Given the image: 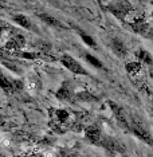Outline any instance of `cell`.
Here are the masks:
<instances>
[{"label": "cell", "instance_id": "obj_13", "mask_svg": "<svg viewBox=\"0 0 153 157\" xmlns=\"http://www.w3.org/2000/svg\"><path fill=\"white\" fill-rule=\"evenodd\" d=\"M0 87L4 90L7 94H11L13 93V89H12V81L10 78H7L4 74L0 71Z\"/></svg>", "mask_w": 153, "mask_h": 157}, {"label": "cell", "instance_id": "obj_22", "mask_svg": "<svg viewBox=\"0 0 153 157\" xmlns=\"http://www.w3.org/2000/svg\"><path fill=\"white\" fill-rule=\"evenodd\" d=\"M12 89H13V93L15 91H22L23 90V82L20 79H13L12 81Z\"/></svg>", "mask_w": 153, "mask_h": 157}, {"label": "cell", "instance_id": "obj_15", "mask_svg": "<svg viewBox=\"0 0 153 157\" xmlns=\"http://www.w3.org/2000/svg\"><path fill=\"white\" fill-rule=\"evenodd\" d=\"M75 98L78 101H83V102H93V101H97V97H94L91 93H89L87 90H83L81 93H78L75 95Z\"/></svg>", "mask_w": 153, "mask_h": 157}, {"label": "cell", "instance_id": "obj_25", "mask_svg": "<svg viewBox=\"0 0 153 157\" xmlns=\"http://www.w3.org/2000/svg\"><path fill=\"white\" fill-rule=\"evenodd\" d=\"M0 125H2V121H0Z\"/></svg>", "mask_w": 153, "mask_h": 157}, {"label": "cell", "instance_id": "obj_9", "mask_svg": "<svg viewBox=\"0 0 153 157\" xmlns=\"http://www.w3.org/2000/svg\"><path fill=\"white\" fill-rule=\"evenodd\" d=\"M99 144H102L106 149H109V151H112V152H122L124 151V148L121 146L120 142L112 137L101 138V142H99Z\"/></svg>", "mask_w": 153, "mask_h": 157}, {"label": "cell", "instance_id": "obj_2", "mask_svg": "<svg viewBox=\"0 0 153 157\" xmlns=\"http://www.w3.org/2000/svg\"><path fill=\"white\" fill-rule=\"evenodd\" d=\"M60 62H62V65L66 67V69H69L71 73H74V74H82V75H87V73H86V70L83 69L82 66L79 65V62H77L74 58H71L70 55H63L62 56V59H60Z\"/></svg>", "mask_w": 153, "mask_h": 157}, {"label": "cell", "instance_id": "obj_8", "mask_svg": "<svg viewBox=\"0 0 153 157\" xmlns=\"http://www.w3.org/2000/svg\"><path fill=\"white\" fill-rule=\"evenodd\" d=\"M130 27H132V30H133L134 33L141 34V35H147L148 31H149V24L145 22V19L142 16L137 17V19L130 24Z\"/></svg>", "mask_w": 153, "mask_h": 157}, {"label": "cell", "instance_id": "obj_14", "mask_svg": "<svg viewBox=\"0 0 153 157\" xmlns=\"http://www.w3.org/2000/svg\"><path fill=\"white\" fill-rule=\"evenodd\" d=\"M137 58L140 62L142 63H147V65H152L153 63V58H152V55H151V52H148L147 50H144V48H140L137 51Z\"/></svg>", "mask_w": 153, "mask_h": 157}, {"label": "cell", "instance_id": "obj_24", "mask_svg": "<svg viewBox=\"0 0 153 157\" xmlns=\"http://www.w3.org/2000/svg\"><path fill=\"white\" fill-rule=\"evenodd\" d=\"M97 2H99V3H101V0H97Z\"/></svg>", "mask_w": 153, "mask_h": 157}, {"label": "cell", "instance_id": "obj_10", "mask_svg": "<svg viewBox=\"0 0 153 157\" xmlns=\"http://www.w3.org/2000/svg\"><path fill=\"white\" fill-rule=\"evenodd\" d=\"M39 17H40L42 22H44L46 24H48V26L51 27H55V28H65V24H63L60 20H58L56 17L48 15V13H39L38 15Z\"/></svg>", "mask_w": 153, "mask_h": 157}, {"label": "cell", "instance_id": "obj_11", "mask_svg": "<svg viewBox=\"0 0 153 157\" xmlns=\"http://www.w3.org/2000/svg\"><path fill=\"white\" fill-rule=\"evenodd\" d=\"M13 22H15L17 26L26 28V30H34L33 27V23H31V20L28 19L26 15H23V13H17V15H13Z\"/></svg>", "mask_w": 153, "mask_h": 157}, {"label": "cell", "instance_id": "obj_4", "mask_svg": "<svg viewBox=\"0 0 153 157\" xmlns=\"http://www.w3.org/2000/svg\"><path fill=\"white\" fill-rule=\"evenodd\" d=\"M85 137H86V140H89L91 144L99 145L101 138H102V133H101V130H99L98 126L90 125V126H87L86 129H85Z\"/></svg>", "mask_w": 153, "mask_h": 157}, {"label": "cell", "instance_id": "obj_21", "mask_svg": "<svg viewBox=\"0 0 153 157\" xmlns=\"http://www.w3.org/2000/svg\"><path fill=\"white\" fill-rule=\"evenodd\" d=\"M59 156L60 157H78L77 152L71 151V149H62V151L59 152Z\"/></svg>", "mask_w": 153, "mask_h": 157}, {"label": "cell", "instance_id": "obj_7", "mask_svg": "<svg viewBox=\"0 0 153 157\" xmlns=\"http://www.w3.org/2000/svg\"><path fill=\"white\" fill-rule=\"evenodd\" d=\"M24 44H26V39H24V36L23 35H20V34H17V35H13V36L7 42L4 48L7 50V51H11V50H19V48L24 47Z\"/></svg>", "mask_w": 153, "mask_h": 157}, {"label": "cell", "instance_id": "obj_3", "mask_svg": "<svg viewBox=\"0 0 153 157\" xmlns=\"http://www.w3.org/2000/svg\"><path fill=\"white\" fill-rule=\"evenodd\" d=\"M132 130H133V133L136 134L140 140L145 141L149 146H152L153 148V137H152V134L149 133V130H147L144 126H141V125H138L136 122H133V128H132Z\"/></svg>", "mask_w": 153, "mask_h": 157}, {"label": "cell", "instance_id": "obj_20", "mask_svg": "<svg viewBox=\"0 0 153 157\" xmlns=\"http://www.w3.org/2000/svg\"><path fill=\"white\" fill-rule=\"evenodd\" d=\"M56 117H58L59 122H66L69 120V113L66 110H56Z\"/></svg>", "mask_w": 153, "mask_h": 157}, {"label": "cell", "instance_id": "obj_5", "mask_svg": "<svg viewBox=\"0 0 153 157\" xmlns=\"http://www.w3.org/2000/svg\"><path fill=\"white\" fill-rule=\"evenodd\" d=\"M109 106L112 108V110H113V113H114V116H116L117 121H118V124H120L122 128H126V129H128V128H129V122H128L125 110L121 108V106L116 105V103H113L112 101L109 102Z\"/></svg>", "mask_w": 153, "mask_h": 157}, {"label": "cell", "instance_id": "obj_1", "mask_svg": "<svg viewBox=\"0 0 153 157\" xmlns=\"http://www.w3.org/2000/svg\"><path fill=\"white\" fill-rule=\"evenodd\" d=\"M108 10L110 13H113L117 19L122 20L129 12L133 11V6L128 0H113L108 6Z\"/></svg>", "mask_w": 153, "mask_h": 157}, {"label": "cell", "instance_id": "obj_17", "mask_svg": "<svg viewBox=\"0 0 153 157\" xmlns=\"http://www.w3.org/2000/svg\"><path fill=\"white\" fill-rule=\"evenodd\" d=\"M85 59L87 60L89 63H90L93 67H95V69H105L104 67V63L101 62L99 59H97L94 55H91V54H85Z\"/></svg>", "mask_w": 153, "mask_h": 157}, {"label": "cell", "instance_id": "obj_19", "mask_svg": "<svg viewBox=\"0 0 153 157\" xmlns=\"http://www.w3.org/2000/svg\"><path fill=\"white\" fill-rule=\"evenodd\" d=\"M34 46L36 48H39L40 51H43V52H46V51H50L51 50V44L50 43H46V42H36V43H34Z\"/></svg>", "mask_w": 153, "mask_h": 157}, {"label": "cell", "instance_id": "obj_12", "mask_svg": "<svg viewBox=\"0 0 153 157\" xmlns=\"http://www.w3.org/2000/svg\"><path fill=\"white\" fill-rule=\"evenodd\" d=\"M73 97H74V94H73V91H71V89L67 87V83L60 86L59 90L56 91V98L62 99V101H71Z\"/></svg>", "mask_w": 153, "mask_h": 157}, {"label": "cell", "instance_id": "obj_23", "mask_svg": "<svg viewBox=\"0 0 153 157\" xmlns=\"http://www.w3.org/2000/svg\"><path fill=\"white\" fill-rule=\"evenodd\" d=\"M7 55H11V52L7 51L4 47H2V46H0V58H6Z\"/></svg>", "mask_w": 153, "mask_h": 157}, {"label": "cell", "instance_id": "obj_18", "mask_svg": "<svg viewBox=\"0 0 153 157\" xmlns=\"http://www.w3.org/2000/svg\"><path fill=\"white\" fill-rule=\"evenodd\" d=\"M79 36L82 38V40H83L87 46H90V47H97V43H95V40H94V39L91 38L89 34L85 33V31H79Z\"/></svg>", "mask_w": 153, "mask_h": 157}, {"label": "cell", "instance_id": "obj_16", "mask_svg": "<svg viewBox=\"0 0 153 157\" xmlns=\"http://www.w3.org/2000/svg\"><path fill=\"white\" fill-rule=\"evenodd\" d=\"M126 71L130 74V75H134V74H138L141 71V63L140 62H128L125 65Z\"/></svg>", "mask_w": 153, "mask_h": 157}, {"label": "cell", "instance_id": "obj_6", "mask_svg": "<svg viewBox=\"0 0 153 157\" xmlns=\"http://www.w3.org/2000/svg\"><path fill=\"white\" fill-rule=\"evenodd\" d=\"M110 48H112V51L114 52L118 58H126L128 56L126 46L122 40H120V39H117V38L113 39V40L110 42Z\"/></svg>", "mask_w": 153, "mask_h": 157}]
</instances>
